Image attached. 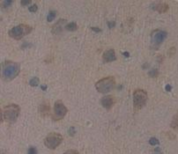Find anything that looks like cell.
Returning a JSON list of instances; mask_svg holds the SVG:
<instances>
[{"instance_id":"1","label":"cell","mask_w":178,"mask_h":154,"mask_svg":"<svg viewBox=\"0 0 178 154\" xmlns=\"http://www.w3.org/2000/svg\"><path fill=\"white\" fill-rule=\"evenodd\" d=\"M20 68L18 63L12 61L4 62L1 65V76L5 81H11L14 79L20 73Z\"/></svg>"},{"instance_id":"2","label":"cell","mask_w":178,"mask_h":154,"mask_svg":"<svg viewBox=\"0 0 178 154\" xmlns=\"http://www.w3.org/2000/svg\"><path fill=\"white\" fill-rule=\"evenodd\" d=\"M116 86V80L114 77H107L99 80L95 84V88L101 93H108L111 92Z\"/></svg>"},{"instance_id":"3","label":"cell","mask_w":178,"mask_h":154,"mask_svg":"<svg viewBox=\"0 0 178 154\" xmlns=\"http://www.w3.org/2000/svg\"><path fill=\"white\" fill-rule=\"evenodd\" d=\"M20 108L16 104H10L4 108V118L8 122H14L20 116Z\"/></svg>"},{"instance_id":"4","label":"cell","mask_w":178,"mask_h":154,"mask_svg":"<svg viewBox=\"0 0 178 154\" xmlns=\"http://www.w3.org/2000/svg\"><path fill=\"white\" fill-rule=\"evenodd\" d=\"M31 31H32V27L30 26L20 24L17 26L12 27L9 31V35L15 40H20L25 35L31 33Z\"/></svg>"},{"instance_id":"5","label":"cell","mask_w":178,"mask_h":154,"mask_svg":"<svg viewBox=\"0 0 178 154\" xmlns=\"http://www.w3.org/2000/svg\"><path fill=\"white\" fill-rule=\"evenodd\" d=\"M63 141V136L57 132L49 133L44 139V145L50 150L56 149Z\"/></svg>"},{"instance_id":"6","label":"cell","mask_w":178,"mask_h":154,"mask_svg":"<svg viewBox=\"0 0 178 154\" xmlns=\"http://www.w3.org/2000/svg\"><path fill=\"white\" fill-rule=\"evenodd\" d=\"M147 101V93L145 90L138 89L133 93V104L136 109L143 107Z\"/></svg>"},{"instance_id":"7","label":"cell","mask_w":178,"mask_h":154,"mask_svg":"<svg viewBox=\"0 0 178 154\" xmlns=\"http://www.w3.org/2000/svg\"><path fill=\"white\" fill-rule=\"evenodd\" d=\"M67 108L64 105V103L61 101H58L54 104L53 108V119L54 120H61L64 117V116L67 113Z\"/></svg>"},{"instance_id":"8","label":"cell","mask_w":178,"mask_h":154,"mask_svg":"<svg viewBox=\"0 0 178 154\" xmlns=\"http://www.w3.org/2000/svg\"><path fill=\"white\" fill-rule=\"evenodd\" d=\"M102 59L105 63H110V62L115 61L116 59L115 50L113 49L106 50L102 55Z\"/></svg>"},{"instance_id":"9","label":"cell","mask_w":178,"mask_h":154,"mask_svg":"<svg viewBox=\"0 0 178 154\" xmlns=\"http://www.w3.org/2000/svg\"><path fill=\"white\" fill-rule=\"evenodd\" d=\"M101 103H102L103 107H105L106 109L108 110V109H110L113 107V105L115 104V99H114V97L111 96V95L105 96L102 99Z\"/></svg>"},{"instance_id":"10","label":"cell","mask_w":178,"mask_h":154,"mask_svg":"<svg viewBox=\"0 0 178 154\" xmlns=\"http://www.w3.org/2000/svg\"><path fill=\"white\" fill-rule=\"evenodd\" d=\"M39 112L43 117H46L50 113V106L48 101H43L39 107Z\"/></svg>"},{"instance_id":"11","label":"cell","mask_w":178,"mask_h":154,"mask_svg":"<svg viewBox=\"0 0 178 154\" xmlns=\"http://www.w3.org/2000/svg\"><path fill=\"white\" fill-rule=\"evenodd\" d=\"M154 9L155 11H157L160 13H164V12H167L169 9V6L167 3H164V2H158L154 5Z\"/></svg>"},{"instance_id":"12","label":"cell","mask_w":178,"mask_h":154,"mask_svg":"<svg viewBox=\"0 0 178 154\" xmlns=\"http://www.w3.org/2000/svg\"><path fill=\"white\" fill-rule=\"evenodd\" d=\"M167 37V33L164 32V31H158L154 36V43H157V44H160L161 43L162 41L165 40V38Z\"/></svg>"},{"instance_id":"13","label":"cell","mask_w":178,"mask_h":154,"mask_svg":"<svg viewBox=\"0 0 178 154\" xmlns=\"http://www.w3.org/2000/svg\"><path fill=\"white\" fill-rule=\"evenodd\" d=\"M65 28H66V30H68V31L72 32V31H75V30L78 29V26H77V24H76L75 22H71V23L67 24V25L65 26Z\"/></svg>"},{"instance_id":"14","label":"cell","mask_w":178,"mask_h":154,"mask_svg":"<svg viewBox=\"0 0 178 154\" xmlns=\"http://www.w3.org/2000/svg\"><path fill=\"white\" fill-rule=\"evenodd\" d=\"M171 127L175 130H178V113L174 116L171 122Z\"/></svg>"},{"instance_id":"15","label":"cell","mask_w":178,"mask_h":154,"mask_svg":"<svg viewBox=\"0 0 178 154\" xmlns=\"http://www.w3.org/2000/svg\"><path fill=\"white\" fill-rule=\"evenodd\" d=\"M56 15H57V11H50L48 14V17H47V20L49 22H51L52 20H54V19L56 18Z\"/></svg>"},{"instance_id":"16","label":"cell","mask_w":178,"mask_h":154,"mask_svg":"<svg viewBox=\"0 0 178 154\" xmlns=\"http://www.w3.org/2000/svg\"><path fill=\"white\" fill-rule=\"evenodd\" d=\"M39 82H40L39 78H36V77H35V78H33L30 80L29 84H30V86H38V84H39Z\"/></svg>"},{"instance_id":"17","label":"cell","mask_w":178,"mask_h":154,"mask_svg":"<svg viewBox=\"0 0 178 154\" xmlns=\"http://www.w3.org/2000/svg\"><path fill=\"white\" fill-rule=\"evenodd\" d=\"M149 76L150 77H152V78H156V77H158V74H159V72H158V71L156 69H154V70H152L151 72H149Z\"/></svg>"},{"instance_id":"18","label":"cell","mask_w":178,"mask_h":154,"mask_svg":"<svg viewBox=\"0 0 178 154\" xmlns=\"http://www.w3.org/2000/svg\"><path fill=\"white\" fill-rule=\"evenodd\" d=\"M149 144L151 145H159V141H158V139H156L155 137H152V138H150V140H149Z\"/></svg>"},{"instance_id":"19","label":"cell","mask_w":178,"mask_h":154,"mask_svg":"<svg viewBox=\"0 0 178 154\" xmlns=\"http://www.w3.org/2000/svg\"><path fill=\"white\" fill-rule=\"evenodd\" d=\"M12 4V0H11V1H10V0H5V1H3V2H2V5H3L4 8L9 7Z\"/></svg>"},{"instance_id":"20","label":"cell","mask_w":178,"mask_h":154,"mask_svg":"<svg viewBox=\"0 0 178 154\" xmlns=\"http://www.w3.org/2000/svg\"><path fill=\"white\" fill-rule=\"evenodd\" d=\"M37 9H38V6L36 5H33L29 6V8H28L29 11H32V12H35L37 11Z\"/></svg>"},{"instance_id":"21","label":"cell","mask_w":178,"mask_h":154,"mask_svg":"<svg viewBox=\"0 0 178 154\" xmlns=\"http://www.w3.org/2000/svg\"><path fill=\"white\" fill-rule=\"evenodd\" d=\"M37 153V150L35 147H30L28 150V154H36Z\"/></svg>"},{"instance_id":"22","label":"cell","mask_w":178,"mask_h":154,"mask_svg":"<svg viewBox=\"0 0 178 154\" xmlns=\"http://www.w3.org/2000/svg\"><path fill=\"white\" fill-rule=\"evenodd\" d=\"M64 154H79V151H76V150H69V151H65Z\"/></svg>"},{"instance_id":"23","label":"cell","mask_w":178,"mask_h":154,"mask_svg":"<svg viewBox=\"0 0 178 154\" xmlns=\"http://www.w3.org/2000/svg\"><path fill=\"white\" fill-rule=\"evenodd\" d=\"M32 3L31 0H24V1H20L21 5H28Z\"/></svg>"},{"instance_id":"24","label":"cell","mask_w":178,"mask_h":154,"mask_svg":"<svg viewBox=\"0 0 178 154\" xmlns=\"http://www.w3.org/2000/svg\"><path fill=\"white\" fill-rule=\"evenodd\" d=\"M116 25V23L113 21V22H108V26L110 27V28H112V27H114V26Z\"/></svg>"},{"instance_id":"25","label":"cell","mask_w":178,"mask_h":154,"mask_svg":"<svg viewBox=\"0 0 178 154\" xmlns=\"http://www.w3.org/2000/svg\"><path fill=\"white\" fill-rule=\"evenodd\" d=\"M92 30L94 32H101L102 31L100 28H98V27H92Z\"/></svg>"},{"instance_id":"26","label":"cell","mask_w":178,"mask_h":154,"mask_svg":"<svg viewBox=\"0 0 178 154\" xmlns=\"http://www.w3.org/2000/svg\"><path fill=\"white\" fill-rule=\"evenodd\" d=\"M171 89H172V87L169 86V85H168V86H166V90L168 91V92H169V91H171Z\"/></svg>"},{"instance_id":"27","label":"cell","mask_w":178,"mask_h":154,"mask_svg":"<svg viewBox=\"0 0 178 154\" xmlns=\"http://www.w3.org/2000/svg\"><path fill=\"white\" fill-rule=\"evenodd\" d=\"M124 55H125L126 57H129V53H128V52H125V53H124Z\"/></svg>"},{"instance_id":"28","label":"cell","mask_w":178,"mask_h":154,"mask_svg":"<svg viewBox=\"0 0 178 154\" xmlns=\"http://www.w3.org/2000/svg\"><path fill=\"white\" fill-rule=\"evenodd\" d=\"M42 89H43V90H46V89H47V86H42Z\"/></svg>"},{"instance_id":"29","label":"cell","mask_w":178,"mask_h":154,"mask_svg":"<svg viewBox=\"0 0 178 154\" xmlns=\"http://www.w3.org/2000/svg\"><path fill=\"white\" fill-rule=\"evenodd\" d=\"M154 154H162V153H160V152H159V153H154Z\"/></svg>"}]
</instances>
